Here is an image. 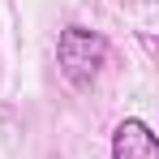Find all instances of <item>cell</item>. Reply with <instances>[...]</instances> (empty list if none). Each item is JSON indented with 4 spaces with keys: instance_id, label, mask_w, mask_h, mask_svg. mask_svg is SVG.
<instances>
[{
    "instance_id": "obj_2",
    "label": "cell",
    "mask_w": 159,
    "mask_h": 159,
    "mask_svg": "<svg viewBox=\"0 0 159 159\" xmlns=\"http://www.w3.org/2000/svg\"><path fill=\"white\" fill-rule=\"evenodd\" d=\"M112 159H159V138L142 116H125L112 129Z\"/></svg>"
},
{
    "instance_id": "obj_1",
    "label": "cell",
    "mask_w": 159,
    "mask_h": 159,
    "mask_svg": "<svg viewBox=\"0 0 159 159\" xmlns=\"http://www.w3.org/2000/svg\"><path fill=\"white\" fill-rule=\"evenodd\" d=\"M56 65H60V73H65L69 86L86 90V86H95V78L103 73V65H107V39L99 30L73 22L56 39Z\"/></svg>"
}]
</instances>
